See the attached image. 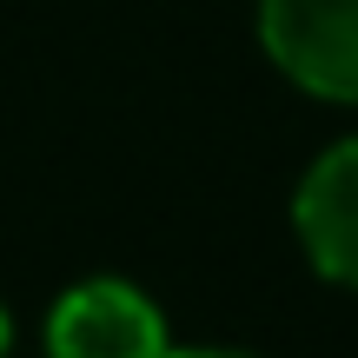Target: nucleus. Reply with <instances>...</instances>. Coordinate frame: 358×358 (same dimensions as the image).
Listing matches in <instances>:
<instances>
[{"label": "nucleus", "mask_w": 358, "mask_h": 358, "mask_svg": "<svg viewBox=\"0 0 358 358\" xmlns=\"http://www.w3.org/2000/svg\"><path fill=\"white\" fill-rule=\"evenodd\" d=\"M266 53L325 100H358V0H259Z\"/></svg>", "instance_id": "1"}, {"label": "nucleus", "mask_w": 358, "mask_h": 358, "mask_svg": "<svg viewBox=\"0 0 358 358\" xmlns=\"http://www.w3.org/2000/svg\"><path fill=\"white\" fill-rule=\"evenodd\" d=\"M53 358H166V325L153 299H140L120 279H93L53 306L47 319Z\"/></svg>", "instance_id": "2"}, {"label": "nucleus", "mask_w": 358, "mask_h": 358, "mask_svg": "<svg viewBox=\"0 0 358 358\" xmlns=\"http://www.w3.org/2000/svg\"><path fill=\"white\" fill-rule=\"evenodd\" d=\"M299 239L325 279L358 285V140L332 146L299 186Z\"/></svg>", "instance_id": "3"}, {"label": "nucleus", "mask_w": 358, "mask_h": 358, "mask_svg": "<svg viewBox=\"0 0 358 358\" xmlns=\"http://www.w3.org/2000/svg\"><path fill=\"white\" fill-rule=\"evenodd\" d=\"M166 358H245V352H166Z\"/></svg>", "instance_id": "4"}, {"label": "nucleus", "mask_w": 358, "mask_h": 358, "mask_svg": "<svg viewBox=\"0 0 358 358\" xmlns=\"http://www.w3.org/2000/svg\"><path fill=\"white\" fill-rule=\"evenodd\" d=\"M0 358H7V312H0Z\"/></svg>", "instance_id": "5"}]
</instances>
